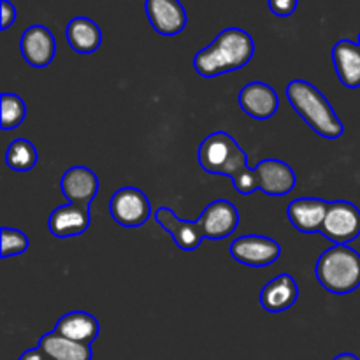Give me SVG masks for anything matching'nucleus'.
I'll use <instances>...</instances> for the list:
<instances>
[{"mask_svg":"<svg viewBox=\"0 0 360 360\" xmlns=\"http://www.w3.org/2000/svg\"><path fill=\"white\" fill-rule=\"evenodd\" d=\"M199 164L210 174L229 176L234 188L243 195H250L259 190L255 169L248 167L245 150L224 130L210 134L199 146Z\"/></svg>","mask_w":360,"mask_h":360,"instance_id":"obj_1","label":"nucleus"},{"mask_svg":"<svg viewBox=\"0 0 360 360\" xmlns=\"http://www.w3.org/2000/svg\"><path fill=\"white\" fill-rule=\"evenodd\" d=\"M255 55L253 37L243 28H225L193 56V69L202 77H218L248 65Z\"/></svg>","mask_w":360,"mask_h":360,"instance_id":"obj_2","label":"nucleus"},{"mask_svg":"<svg viewBox=\"0 0 360 360\" xmlns=\"http://www.w3.org/2000/svg\"><path fill=\"white\" fill-rule=\"evenodd\" d=\"M287 98L299 116L309 125L313 132L326 139H340L345 125L326 95L304 79H294L287 86Z\"/></svg>","mask_w":360,"mask_h":360,"instance_id":"obj_3","label":"nucleus"},{"mask_svg":"<svg viewBox=\"0 0 360 360\" xmlns=\"http://www.w3.org/2000/svg\"><path fill=\"white\" fill-rule=\"evenodd\" d=\"M315 276L330 294H352L360 287V253L348 245L330 246L316 260Z\"/></svg>","mask_w":360,"mask_h":360,"instance_id":"obj_4","label":"nucleus"},{"mask_svg":"<svg viewBox=\"0 0 360 360\" xmlns=\"http://www.w3.org/2000/svg\"><path fill=\"white\" fill-rule=\"evenodd\" d=\"M109 214L118 225L127 229L143 227L151 217V204L146 193L136 186H123L109 200Z\"/></svg>","mask_w":360,"mask_h":360,"instance_id":"obj_5","label":"nucleus"},{"mask_svg":"<svg viewBox=\"0 0 360 360\" xmlns=\"http://www.w3.org/2000/svg\"><path fill=\"white\" fill-rule=\"evenodd\" d=\"M320 232L334 245L355 241L360 236V210L350 200H333Z\"/></svg>","mask_w":360,"mask_h":360,"instance_id":"obj_6","label":"nucleus"},{"mask_svg":"<svg viewBox=\"0 0 360 360\" xmlns=\"http://www.w3.org/2000/svg\"><path fill=\"white\" fill-rule=\"evenodd\" d=\"M231 255L236 262L248 267H267L280 259L281 248L274 239L266 236L248 234L234 239L231 245Z\"/></svg>","mask_w":360,"mask_h":360,"instance_id":"obj_7","label":"nucleus"},{"mask_svg":"<svg viewBox=\"0 0 360 360\" xmlns=\"http://www.w3.org/2000/svg\"><path fill=\"white\" fill-rule=\"evenodd\" d=\"M239 213L231 200H214L207 204L206 210L202 211L197 221L200 224L204 232V238L211 241H220V239L229 238L234 234L239 225Z\"/></svg>","mask_w":360,"mask_h":360,"instance_id":"obj_8","label":"nucleus"},{"mask_svg":"<svg viewBox=\"0 0 360 360\" xmlns=\"http://www.w3.org/2000/svg\"><path fill=\"white\" fill-rule=\"evenodd\" d=\"M20 49L25 62L35 69H44L55 58L56 42L44 25H32L20 39Z\"/></svg>","mask_w":360,"mask_h":360,"instance_id":"obj_9","label":"nucleus"},{"mask_svg":"<svg viewBox=\"0 0 360 360\" xmlns=\"http://www.w3.org/2000/svg\"><path fill=\"white\" fill-rule=\"evenodd\" d=\"M259 190L271 197H283L294 190L297 176L290 165L278 158L260 160L255 167Z\"/></svg>","mask_w":360,"mask_h":360,"instance_id":"obj_10","label":"nucleus"},{"mask_svg":"<svg viewBox=\"0 0 360 360\" xmlns=\"http://www.w3.org/2000/svg\"><path fill=\"white\" fill-rule=\"evenodd\" d=\"M238 102L243 111L255 120L273 118L280 105L276 90L262 81H252L243 86V90L239 91Z\"/></svg>","mask_w":360,"mask_h":360,"instance_id":"obj_11","label":"nucleus"},{"mask_svg":"<svg viewBox=\"0 0 360 360\" xmlns=\"http://www.w3.org/2000/svg\"><path fill=\"white\" fill-rule=\"evenodd\" d=\"M91 224L90 206L83 204H65L56 210L48 218V229L55 238L67 239L84 234Z\"/></svg>","mask_w":360,"mask_h":360,"instance_id":"obj_12","label":"nucleus"},{"mask_svg":"<svg viewBox=\"0 0 360 360\" xmlns=\"http://www.w3.org/2000/svg\"><path fill=\"white\" fill-rule=\"evenodd\" d=\"M60 188L70 204L90 206L98 192V178L90 167L76 165L63 172L60 179Z\"/></svg>","mask_w":360,"mask_h":360,"instance_id":"obj_13","label":"nucleus"},{"mask_svg":"<svg viewBox=\"0 0 360 360\" xmlns=\"http://www.w3.org/2000/svg\"><path fill=\"white\" fill-rule=\"evenodd\" d=\"M329 202L316 197H301L288 204L287 217L292 227L297 229L302 234H313L322 231L323 220H326Z\"/></svg>","mask_w":360,"mask_h":360,"instance_id":"obj_14","label":"nucleus"},{"mask_svg":"<svg viewBox=\"0 0 360 360\" xmlns=\"http://www.w3.org/2000/svg\"><path fill=\"white\" fill-rule=\"evenodd\" d=\"M151 27L160 35H178L186 27V11L179 0H146Z\"/></svg>","mask_w":360,"mask_h":360,"instance_id":"obj_15","label":"nucleus"},{"mask_svg":"<svg viewBox=\"0 0 360 360\" xmlns=\"http://www.w3.org/2000/svg\"><path fill=\"white\" fill-rule=\"evenodd\" d=\"M155 218H157V221L160 224V227L172 236V239H174L176 246H178L179 250L193 252V250L199 248V246L202 245L204 239H206L204 238L202 227H200L199 221L179 220L171 207H160V210L155 213Z\"/></svg>","mask_w":360,"mask_h":360,"instance_id":"obj_16","label":"nucleus"},{"mask_svg":"<svg viewBox=\"0 0 360 360\" xmlns=\"http://www.w3.org/2000/svg\"><path fill=\"white\" fill-rule=\"evenodd\" d=\"M299 299V287L290 274H278L274 280L264 285L260 292V306L269 313H281L290 309Z\"/></svg>","mask_w":360,"mask_h":360,"instance_id":"obj_17","label":"nucleus"},{"mask_svg":"<svg viewBox=\"0 0 360 360\" xmlns=\"http://www.w3.org/2000/svg\"><path fill=\"white\" fill-rule=\"evenodd\" d=\"M333 63L338 77L347 88H360V46L350 39H341L333 48Z\"/></svg>","mask_w":360,"mask_h":360,"instance_id":"obj_18","label":"nucleus"},{"mask_svg":"<svg viewBox=\"0 0 360 360\" xmlns=\"http://www.w3.org/2000/svg\"><path fill=\"white\" fill-rule=\"evenodd\" d=\"M37 347L44 352L49 360H91L94 357L91 345L77 343V341L62 336L56 330L44 334L39 340Z\"/></svg>","mask_w":360,"mask_h":360,"instance_id":"obj_19","label":"nucleus"},{"mask_svg":"<svg viewBox=\"0 0 360 360\" xmlns=\"http://www.w3.org/2000/svg\"><path fill=\"white\" fill-rule=\"evenodd\" d=\"M56 333L83 345H91L101 333L97 319L86 311H70L56 322Z\"/></svg>","mask_w":360,"mask_h":360,"instance_id":"obj_20","label":"nucleus"},{"mask_svg":"<svg viewBox=\"0 0 360 360\" xmlns=\"http://www.w3.org/2000/svg\"><path fill=\"white\" fill-rule=\"evenodd\" d=\"M65 37L70 48L81 55L97 51L102 44V30L94 20L84 16H77L67 23Z\"/></svg>","mask_w":360,"mask_h":360,"instance_id":"obj_21","label":"nucleus"},{"mask_svg":"<svg viewBox=\"0 0 360 360\" xmlns=\"http://www.w3.org/2000/svg\"><path fill=\"white\" fill-rule=\"evenodd\" d=\"M6 164L16 172L32 171L37 164V150L28 139H14L6 151Z\"/></svg>","mask_w":360,"mask_h":360,"instance_id":"obj_22","label":"nucleus"},{"mask_svg":"<svg viewBox=\"0 0 360 360\" xmlns=\"http://www.w3.org/2000/svg\"><path fill=\"white\" fill-rule=\"evenodd\" d=\"M0 115H2V130H14L23 123L27 116V105L23 98L16 94H2L0 95Z\"/></svg>","mask_w":360,"mask_h":360,"instance_id":"obj_23","label":"nucleus"},{"mask_svg":"<svg viewBox=\"0 0 360 360\" xmlns=\"http://www.w3.org/2000/svg\"><path fill=\"white\" fill-rule=\"evenodd\" d=\"M28 246H30V241L25 232L18 231V229L2 227V252H0L2 259L21 255L27 252Z\"/></svg>","mask_w":360,"mask_h":360,"instance_id":"obj_24","label":"nucleus"},{"mask_svg":"<svg viewBox=\"0 0 360 360\" xmlns=\"http://www.w3.org/2000/svg\"><path fill=\"white\" fill-rule=\"evenodd\" d=\"M299 0H269V9L274 16L287 18L295 13Z\"/></svg>","mask_w":360,"mask_h":360,"instance_id":"obj_25","label":"nucleus"},{"mask_svg":"<svg viewBox=\"0 0 360 360\" xmlns=\"http://www.w3.org/2000/svg\"><path fill=\"white\" fill-rule=\"evenodd\" d=\"M0 4H2V23H0V28L7 30L16 21V7L9 0H0Z\"/></svg>","mask_w":360,"mask_h":360,"instance_id":"obj_26","label":"nucleus"},{"mask_svg":"<svg viewBox=\"0 0 360 360\" xmlns=\"http://www.w3.org/2000/svg\"><path fill=\"white\" fill-rule=\"evenodd\" d=\"M20 360H49V359L46 357L44 352L37 347V348H32V350L23 352V355H21Z\"/></svg>","mask_w":360,"mask_h":360,"instance_id":"obj_27","label":"nucleus"},{"mask_svg":"<svg viewBox=\"0 0 360 360\" xmlns=\"http://www.w3.org/2000/svg\"><path fill=\"white\" fill-rule=\"evenodd\" d=\"M333 360H360V359L354 354H340L338 357H334Z\"/></svg>","mask_w":360,"mask_h":360,"instance_id":"obj_28","label":"nucleus"},{"mask_svg":"<svg viewBox=\"0 0 360 360\" xmlns=\"http://www.w3.org/2000/svg\"><path fill=\"white\" fill-rule=\"evenodd\" d=\"M359 46H360V34H359Z\"/></svg>","mask_w":360,"mask_h":360,"instance_id":"obj_29","label":"nucleus"}]
</instances>
